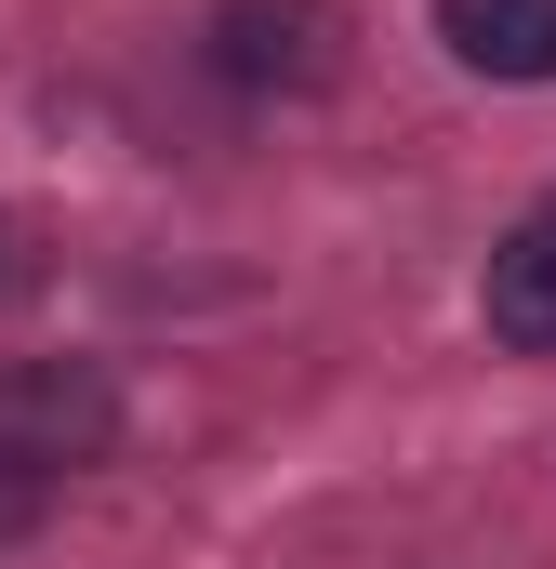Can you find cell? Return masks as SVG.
<instances>
[{
    "label": "cell",
    "instance_id": "cell-1",
    "mask_svg": "<svg viewBox=\"0 0 556 569\" xmlns=\"http://www.w3.org/2000/svg\"><path fill=\"white\" fill-rule=\"evenodd\" d=\"M107 450H120V385L93 358H0V463L80 477Z\"/></svg>",
    "mask_w": 556,
    "mask_h": 569
},
{
    "label": "cell",
    "instance_id": "cell-6",
    "mask_svg": "<svg viewBox=\"0 0 556 569\" xmlns=\"http://www.w3.org/2000/svg\"><path fill=\"white\" fill-rule=\"evenodd\" d=\"M27 291H40V239L0 212V305H27Z\"/></svg>",
    "mask_w": 556,
    "mask_h": 569
},
{
    "label": "cell",
    "instance_id": "cell-3",
    "mask_svg": "<svg viewBox=\"0 0 556 569\" xmlns=\"http://www.w3.org/2000/svg\"><path fill=\"white\" fill-rule=\"evenodd\" d=\"M477 318H490V345L556 358V199L504 226V252H490V279H477Z\"/></svg>",
    "mask_w": 556,
    "mask_h": 569
},
{
    "label": "cell",
    "instance_id": "cell-2",
    "mask_svg": "<svg viewBox=\"0 0 556 569\" xmlns=\"http://www.w3.org/2000/svg\"><path fill=\"white\" fill-rule=\"evenodd\" d=\"M212 67L239 93H331L345 80V13L331 0H226L212 13Z\"/></svg>",
    "mask_w": 556,
    "mask_h": 569
},
{
    "label": "cell",
    "instance_id": "cell-4",
    "mask_svg": "<svg viewBox=\"0 0 556 569\" xmlns=\"http://www.w3.org/2000/svg\"><path fill=\"white\" fill-rule=\"evenodd\" d=\"M437 40L477 80H556V0H437Z\"/></svg>",
    "mask_w": 556,
    "mask_h": 569
},
{
    "label": "cell",
    "instance_id": "cell-5",
    "mask_svg": "<svg viewBox=\"0 0 556 569\" xmlns=\"http://www.w3.org/2000/svg\"><path fill=\"white\" fill-rule=\"evenodd\" d=\"M40 503H53V477H27V463H0V543H27V530H40Z\"/></svg>",
    "mask_w": 556,
    "mask_h": 569
}]
</instances>
